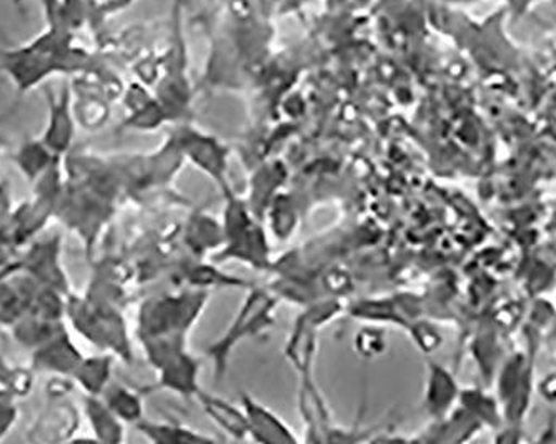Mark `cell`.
Listing matches in <instances>:
<instances>
[{
    "instance_id": "7a4b0ae2",
    "label": "cell",
    "mask_w": 556,
    "mask_h": 444,
    "mask_svg": "<svg viewBox=\"0 0 556 444\" xmlns=\"http://www.w3.org/2000/svg\"><path fill=\"white\" fill-rule=\"evenodd\" d=\"M80 363L83 358L72 345L65 331L39 346L34 355V367L37 370L55 371L61 375L75 373Z\"/></svg>"
},
{
    "instance_id": "3957f363",
    "label": "cell",
    "mask_w": 556,
    "mask_h": 444,
    "mask_svg": "<svg viewBox=\"0 0 556 444\" xmlns=\"http://www.w3.org/2000/svg\"><path fill=\"white\" fill-rule=\"evenodd\" d=\"M67 97L62 96L61 102L52 103V112H50L49 127L43 134L42 142L49 147L55 155H64L71 145L72 140V122L67 112Z\"/></svg>"
},
{
    "instance_id": "6da1fadb",
    "label": "cell",
    "mask_w": 556,
    "mask_h": 444,
    "mask_svg": "<svg viewBox=\"0 0 556 444\" xmlns=\"http://www.w3.org/2000/svg\"><path fill=\"white\" fill-rule=\"evenodd\" d=\"M59 242L49 240V242L37 243L34 249L27 253L24 259V267L36 277L37 281L46 284L49 289L58 290L59 293H65L67 290V280L59 267Z\"/></svg>"
},
{
    "instance_id": "ba28073f",
    "label": "cell",
    "mask_w": 556,
    "mask_h": 444,
    "mask_svg": "<svg viewBox=\"0 0 556 444\" xmlns=\"http://www.w3.org/2000/svg\"><path fill=\"white\" fill-rule=\"evenodd\" d=\"M108 406L115 416H122L124 420H136L139 415V399L124 388H114L108 396Z\"/></svg>"
},
{
    "instance_id": "5b68a950",
    "label": "cell",
    "mask_w": 556,
    "mask_h": 444,
    "mask_svg": "<svg viewBox=\"0 0 556 444\" xmlns=\"http://www.w3.org/2000/svg\"><path fill=\"white\" fill-rule=\"evenodd\" d=\"M74 375L83 383V386L89 391L90 395H97L108 381V359H86V361L80 363Z\"/></svg>"
},
{
    "instance_id": "9c48e42d",
    "label": "cell",
    "mask_w": 556,
    "mask_h": 444,
    "mask_svg": "<svg viewBox=\"0 0 556 444\" xmlns=\"http://www.w3.org/2000/svg\"><path fill=\"white\" fill-rule=\"evenodd\" d=\"M208 409H211L212 415L217 416L215 420L222 424V427L230 430V433L239 434L242 436L249 428V421L243 420L242 416H239V413L236 409L227 406V403H218L215 399H212L211 405H205Z\"/></svg>"
},
{
    "instance_id": "8992f818",
    "label": "cell",
    "mask_w": 556,
    "mask_h": 444,
    "mask_svg": "<svg viewBox=\"0 0 556 444\" xmlns=\"http://www.w3.org/2000/svg\"><path fill=\"white\" fill-rule=\"evenodd\" d=\"M87 413H89L90 423L93 430L102 440H112L111 433H117L118 423H115V415L111 408L97 402V399H87Z\"/></svg>"
},
{
    "instance_id": "30bf717a",
    "label": "cell",
    "mask_w": 556,
    "mask_h": 444,
    "mask_svg": "<svg viewBox=\"0 0 556 444\" xmlns=\"http://www.w3.org/2000/svg\"><path fill=\"white\" fill-rule=\"evenodd\" d=\"M17 420V409L11 403L0 399V437L8 433L9 428Z\"/></svg>"
},
{
    "instance_id": "277c9868",
    "label": "cell",
    "mask_w": 556,
    "mask_h": 444,
    "mask_svg": "<svg viewBox=\"0 0 556 444\" xmlns=\"http://www.w3.org/2000/svg\"><path fill=\"white\" fill-rule=\"evenodd\" d=\"M59 156L61 155H55L43 142H27L18 150L15 162L25 177L36 181L49 170L50 165L54 164Z\"/></svg>"
},
{
    "instance_id": "52a82bcc",
    "label": "cell",
    "mask_w": 556,
    "mask_h": 444,
    "mask_svg": "<svg viewBox=\"0 0 556 444\" xmlns=\"http://www.w3.org/2000/svg\"><path fill=\"white\" fill-rule=\"evenodd\" d=\"M245 406L247 413H249L250 416V430H255V433H264V430H267V433H274L278 441L283 440L287 430L275 416L268 415L265 409L258 408V406L250 402V399H247ZM252 431H250V433H252Z\"/></svg>"
}]
</instances>
